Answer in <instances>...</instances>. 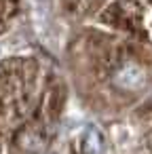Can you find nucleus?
<instances>
[{
    "label": "nucleus",
    "mask_w": 152,
    "mask_h": 154,
    "mask_svg": "<svg viewBox=\"0 0 152 154\" xmlns=\"http://www.w3.org/2000/svg\"><path fill=\"white\" fill-rule=\"evenodd\" d=\"M114 82H116V87H120L125 91H139L146 85V70L137 63H125L123 68L116 70Z\"/></svg>",
    "instance_id": "obj_1"
},
{
    "label": "nucleus",
    "mask_w": 152,
    "mask_h": 154,
    "mask_svg": "<svg viewBox=\"0 0 152 154\" xmlns=\"http://www.w3.org/2000/svg\"><path fill=\"white\" fill-rule=\"evenodd\" d=\"M101 150V137L97 131H87L85 137H82V152L85 154H99Z\"/></svg>",
    "instance_id": "obj_2"
}]
</instances>
